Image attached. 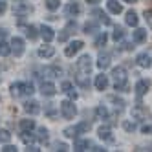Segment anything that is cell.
<instances>
[{
  "label": "cell",
  "mask_w": 152,
  "mask_h": 152,
  "mask_svg": "<svg viewBox=\"0 0 152 152\" xmlns=\"http://www.w3.org/2000/svg\"><path fill=\"white\" fill-rule=\"evenodd\" d=\"M94 84H95V88L97 90H106L108 88V75H104V73H101V75H95V81H94Z\"/></svg>",
  "instance_id": "9c48e42d"
},
{
  "label": "cell",
  "mask_w": 152,
  "mask_h": 152,
  "mask_svg": "<svg viewBox=\"0 0 152 152\" xmlns=\"http://www.w3.org/2000/svg\"><path fill=\"white\" fill-rule=\"evenodd\" d=\"M97 136H99L103 141H114V136H112V130L110 126H99V130H97Z\"/></svg>",
  "instance_id": "4fadbf2b"
},
{
  "label": "cell",
  "mask_w": 152,
  "mask_h": 152,
  "mask_svg": "<svg viewBox=\"0 0 152 152\" xmlns=\"http://www.w3.org/2000/svg\"><path fill=\"white\" fill-rule=\"evenodd\" d=\"M48 137H50V132H48V128L40 126V128L37 130V139H39V141H48Z\"/></svg>",
  "instance_id": "484cf974"
},
{
  "label": "cell",
  "mask_w": 152,
  "mask_h": 152,
  "mask_svg": "<svg viewBox=\"0 0 152 152\" xmlns=\"http://www.w3.org/2000/svg\"><path fill=\"white\" fill-rule=\"evenodd\" d=\"M55 150H61V152H66V150H68V145H66V143H55Z\"/></svg>",
  "instance_id": "f35d334b"
},
{
  "label": "cell",
  "mask_w": 152,
  "mask_h": 152,
  "mask_svg": "<svg viewBox=\"0 0 152 152\" xmlns=\"http://www.w3.org/2000/svg\"><path fill=\"white\" fill-rule=\"evenodd\" d=\"M123 37H125V31H123V28H121V26H115V28H114V33H112V39L117 42V40H121Z\"/></svg>",
  "instance_id": "83f0119b"
},
{
  "label": "cell",
  "mask_w": 152,
  "mask_h": 152,
  "mask_svg": "<svg viewBox=\"0 0 152 152\" xmlns=\"http://www.w3.org/2000/svg\"><path fill=\"white\" fill-rule=\"evenodd\" d=\"M132 115L136 117V119H141V117H145L147 115V110L141 104H136L134 108H132Z\"/></svg>",
  "instance_id": "603a6c76"
},
{
  "label": "cell",
  "mask_w": 152,
  "mask_h": 152,
  "mask_svg": "<svg viewBox=\"0 0 152 152\" xmlns=\"http://www.w3.org/2000/svg\"><path fill=\"white\" fill-rule=\"evenodd\" d=\"M40 37L44 39V42H51L55 39V31H53L50 26H40Z\"/></svg>",
  "instance_id": "7c38bea8"
},
{
  "label": "cell",
  "mask_w": 152,
  "mask_h": 152,
  "mask_svg": "<svg viewBox=\"0 0 152 152\" xmlns=\"http://www.w3.org/2000/svg\"><path fill=\"white\" fill-rule=\"evenodd\" d=\"M106 7H108V11L114 13V15L123 13V6H121V2H117V0H106Z\"/></svg>",
  "instance_id": "8fae6325"
},
{
  "label": "cell",
  "mask_w": 152,
  "mask_h": 152,
  "mask_svg": "<svg viewBox=\"0 0 152 152\" xmlns=\"http://www.w3.org/2000/svg\"><path fill=\"white\" fill-rule=\"evenodd\" d=\"M61 2L59 0H46V7L50 9V11H55V9H59Z\"/></svg>",
  "instance_id": "e575fe53"
},
{
  "label": "cell",
  "mask_w": 152,
  "mask_h": 152,
  "mask_svg": "<svg viewBox=\"0 0 152 152\" xmlns=\"http://www.w3.org/2000/svg\"><path fill=\"white\" fill-rule=\"evenodd\" d=\"M2 150H4V152H15V150H17V147H13V145H6Z\"/></svg>",
  "instance_id": "bcb514c9"
},
{
  "label": "cell",
  "mask_w": 152,
  "mask_h": 152,
  "mask_svg": "<svg viewBox=\"0 0 152 152\" xmlns=\"http://www.w3.org/2000/svg\"><path fill=\"white\" fill-rule=\"evenodd\" d=\"M148 88H150V81H147V79H139V81L136 83V86H134V90H136V95H137V97L145 95V94L148 92Z\"/></svg>",
  "instance_id": "52a82bcc"
},
{
  "label": "cell",
  "mask_w": 152,
  "mask_h": 152,
  "mask_svg": "<svg viewBox=\"0 0 152 152\" xmlns=\"http://www.w3.org/2000/svg\"><path fill=\"white\" fill-rule=\"evenodd\" d=\"M136 62H137V66L141 68H150L152 66V59L148 53H139V55L136 57Z\"/></svg>",
  "instance_id": "30bf717a"
},
{
  "label": "cell",
  "mask_w": 152,
  "mask_h": 152,
  "mask_svg": "<svg viewBox=\"0 0 152 152\" xmlns=\"http://www.w3.org/2000/svg\"><path fill=\"white\" fill-rule=\"evenodd\" d=\"M81 13V6L77 4V2H70L68 6H66V15L68 17H77Z\"/></svg>",
  "instance_id": "ac0fdd59"
},
{
  "label": "cell",
  "mask_w": 152,
  "mask_h": 152,
  "mask_svg": "<svg viewBox=\"0 0 152 152\" xmlns=\"http://www.w3.org/2000/svg\"><path fill=\"white\" fill-rule=\"evenodd\" d=\"M11 94H13V95H20V90H18V83H13V84H11Z\"/></svg>",
  "instance_id": "b9f144b4"
},
{
  "label": "cell",
  "mask_w": 152,
  "mask_h": 152,
  "mask_svg": "<svg viewBox=\"0 0 152 152\" xmlns=\"http://www.w3.org/2000/svg\"><path fill=\"white\" fill-rule=\"evenodd\" d=\"M83 46H84L83 40H72L70 44L64 48V55H66V57H73L75 53H79L83 50Z\"/></svg>",
  "instance_id": "277c9868"
},
{
  "label": "cell",
  "mask_w": 152,
  "mask_h": 152,
  "mask_svg": "<svg viewBox=\"0 0 152 152\" xmlns=\"http://www.w3.org/2000/svg\"><path fill=\"white\" fill-rule=\"evenodd\" d=\"M110 101H112V103H115V106H123V104H125L121 99H117V97H110Z\"/></svg>",
  "instance_id": "f6af8a7d"
},
{
  "label": "cell",
  "mask_w": 152,
  "mask_h": 152,
  "mask_svg": "<svg viewBox=\"0 0 152 152\" xmlns=\"http://www.w3.org/2000/svg\"><path fill=\"white\" fill-rule=\"evenodd\" d=\"M66 94H68V97H70V99H72V101H75V99H77V92H75L73 88H70V90H68Z\"/></svg>",
  "instance_id": "7bdbcfd3"
},
{
  "label": "cell",
  "mask_w": 152,
  "mask_h": 152,
  "mask_svg": "<svg viewBox=\"0 0 152 152\" xmlns=\"http://www.w3.org/2000/svg\"><path fill=\"white\" fill-rule=\"evenodd\" d=\"M132 39H134V42H137V44H141V42H145L147 40V29H143V28H137L134 33H132Z\"/></svg>",
  "instance_id": "9a60e30c"
},
{
  "label": "cell",
  "mask_w": 152,
  "mask_h": 152,
  "mask_svg": "<svg viewBox=\"0 0 152 152\" xmlns=\"http://www.w3.org/2000/svg\"><path fill=\"white\" fill-rule=\"evenodd\" d=\"M95 115L99 117V119H108V108L104 104H99L95 108Z\"/></svg>",
  "instance_id": "cb8c5ba5"
},
{
  "label": "cell",
  "mask_w": 152,
  "mask_h": 152,
  "mask_svg": "<svg viewBox=\"0 0 152 152\" xmlns=\"http://www.w3.org/2000/svg\"><path fill=\"white\" fill-rule=\"evenodd\" d=\"M75 128H77L79 134H84V132H88V130H90V123H88V121H83V123H79Z\"/></svg>",
  "instance_id": "836d02e7"
},
{
  "label": "cell",
  "mask_w": 152,
  "mask_h": 152,
  "mask_svg": "<svg viewBox=\"0 0 152 152\" xmlns=\"http://www.w3.org/2000/svg\"><path fill=\"white\" fill-rule=\"evenodd\" d=\"M83 29H84V33H86V35H88V33H95V31H97V24L90 20V22H86V24L83 26Z\"/></svg>",
  "instance_id": "1f68e13d"
},
{
  "label": "cell",
  "mask_w": 152,
  "mask_h": 152,
  "mask_svg": "<svg viewBox=\"0 0 152 152\" xmlns=\"http://www.w3.org/2000/svg\"><path fill=\"white\" fill-rule=\"evenodd\" d=\"M123 50H126V51H128V50H134V46L130 44V42H126V44H123Z\"/></svg>",
  "instance_id": "c3c4849f"
},
{
  "label": "cell",
  "mask_w": 152,
  "mask_h": 152,
  "mask_svg": "<svg viewBox=\"0 0 152 152\" xmlns=\"http://www.w3.org/2000/svg\"><path fill=\"white\" fill-rule=\"evenodd\" d=\"M92 143L88 139H79V141H75L73 143V150H77V152H83V150H88V147H90Z\"/></svg>",
  "instance_id": "7402d4cb"
},
{
  "label": "cell",
  "mask_w": 152,
  "mask_h": 152,
  "mask_svg": "<svg viewBox=\"0 0 152 152\" xmlns=\"http://www.w3.org/2000/svg\"><path fill=\"white\" fill-rule=\"evenodd\" d=\"M141 132H143V134H148V136H152V125H145V126H141Z\"/></svg>",
  "instance_id": "ab89813d"
},
{
  "label": "cell",
  "mask_w": 152,
  "mask_h": 152,
  "mask_svg": "<svg viewBox=\"0 0 152 152\" xmlns=\"http://www.w3.org/2000/svg\"><path fill=\"white\" fill-rule=\"evenodd\" d=\"M123 2H128V4H136L137 0H123Z\"/></svg>",
  "instance_id": "816d5d0a"
},
{
  "label": "cell",
  "mask_w": 152,
  "mask_h": 152,
  "mask_svg": "<svg viewBox=\"0 0 152 152\" xmlns=\"http://www.w3.org/2000/svg\"><path fill=\"white\" fill-rule=\"evenodd\" d=\"M40 94H42V95H46V97L55 95V94H57L55 84L50 83V81H42V84H40Z\"/></svg>",
  "instance_id": "ba28073f"
},
{
  "label": "cell",
  "mask_w": 152,
  "mask_h": 152,
  "mask_svg": "<svg viewBox=\"0 0 152 152\" xmlns=\"http://www.w3.org/2000/svg\"><path fill=\"white\" fill-rule=\"evenodd\" d=\"M77 68H79V72L90 73V70H92V57L90 55H81L79 61H77Z\"/></svg>",
  "instance_id": "5b68a950"
},
{
  "label": "cell",
  "mask_w": 152,
  "mask_h": 152,
  "mask_svg": "<svg viewBox=\"0 0 152 152\" xmlns=\"http://www.w3.org/2000/svg\"><path fill=\"white\" fill-rule=\"evenodd\" d=\"M61 114H62V117H66V119H73L75 115H77V106L73 104L72 99L61 103Z\"/></svg>",
  "instance_id": "7a4b0ae2"
},
{
  "label": "cell",
  "mask_w": 152,
  "mask_h": 152,
  "mask_svg": "<svg viewBox=\"0 0 152 152\" xmlns=\"http://www.w3.org/2000/svg\"><path fill=\"white\" fill-rule=\"evenodd\" d=\"M26 35H28V39L35 40V39L39 37V33H37V28H35V26H26Z\"/></svg>",
  "instance_id": "d6a6232c"
},
{
  "label": "cell",
  "mask_w": 152,
  "mask_h": 152,
  "mask_svg": "<svg viewBox=\"0 0 152 152\" xmlns=\"http://www.w3.org/2000/svg\"><path fill=\"white\" fill-rule=\"evenodd\" d=\"M62 134L66 136V137H77L79 136V132H77V128H75V126H66V128L62 130Z\"/></svg>",
  "instance_id": "4dcf8cb0"
},
{
  "label": "cell",
  "mask_w": 152,
  "mask_h": 152,
  "mask_svg": "<svg viewBox=\"0 0 152 152\" xmlns=\"http://www.w3.org/2000/svg\"><path fill=\"white\" fill-rule=\"evenodd\" d=\"M143 17H145V20H147V26L152 29V9H145Z\"/></svg>",
  "instance_id": "8d00e7d4"
},
{
  "label": "cell",
  "mask_w": 152,
  "mask_h": 152,
  "mask_svg": "<svg viewBox=\"0 0 152 152\" xmlns=\"http://www.w3.org/2000/svg\"><path fill=\"white\" fill-rule=\"evenodd\" d=\"M92 15H94V17H97V18H99V22H103L104 26H110V24H112V20H110V17H106V13H103L101 9H94V11H92Z\"/></svg>",
  "instance_id": "d6986e66"
},
{
  "label": "cell",
  "mask_w": 152,
  "mask_h": 152,
  "mask_svg": "<svg viewBox=\"0 0 152 152\" xmlns=\"http://www.w3.org/2000/svg\"><path fill=\"white\" fill-rule=\"evenodd\" d=\"M13 13H17V15H29V13H33V6H31L29 2L17 0V2H13Z\"/></svg>",
  "instance_id": "3957f363"
},
{
  "label": "cell",
  "mask_w": 152,
  "mask_h": 152,
  "mask_svg": "<svg viewBox=\"0 0 152 152\" xmlns=\"http://www.w3.org/2000/svg\"><path fill=\"white\" fill-rule=\"evenodd\" d=\"M86 75L88 73H84V72H79V75H77V83L83 86V88H88V84H90V81L86 79Z\"/></svg>",
  "instance_id": "f546056e"
},
{
  "label": "cell",
  "mask_w": 152,
  "mask_h": 152,
  "mask_svg": "<svg viewBox=\"0 0 152 152\" xmlns=\"http://www.w3.org/2000/svg\"><path fill=\"white\" fill-rule=\"evenodd\" d=\"M18 90H20V95H31L35 92V86L31 83H18Z\"/></svg>",
  "instance_id": "e0dca14e"
},
{
  "label": "cell",
  "mask_w": 152,
  "mask_h": 152,
  "mask_svg": "<svg viewBox=\"0 0 152 152\" xmlns=\"http://www.w3.org/2000/svg\"><path fill=\"white\" fill-rule=\"evenodd\" d=\"M106 40H108V35H106L104 31H103V33H99V35L95 37V46H97V48L104 46V44H106Z\"/></svg>",
  "instance_id": "f1b7e54d"
},
{
  "label": "cell",
  "mask_w": 152,
  "mask_h": 152,
  "mask_svg": "<svg viewBox=\"0 0 152 152\" xmlns=\"http://www.w3.org/2000/svg\"><path fill=\"white\" fill-rule=\"evenodd\" d=\"M40 148H37V147H33V145H31V147H28V152H39Z\"/></svg>",
  "instance_id": "681fc988"
},
{
  "label": "cell",
  "mask_w": 152,
  "mask_h": 152,
  "mask_svg": "<svg viewBox=\"0 0 152 152\" xmlns=\"http://www.w3.org/2000/svg\"><path fill=\"white\" fill-rule=\"evenodd\" d=\"M68 39V29H62V33L59 35V40H66Z\"/></svg>",
  "instance_id": "7dc6e473"
},
{
  "label": "cell",
  "mask_w": 152,
  "mask_h": 152,
  "mask_svg": "<svg viewBox=\"0 0 152 152\" xmlns=\"http://www.w3.org/2000/svg\"><path fill=\"white\" fill-rule=\"evenodd\" d=\"M11 51L15 53V57H20L24 53V40L20 37H13L11 39Z\"/></svg>",
  "instance_id": "8992f818"
},
{
  "label": "cell",
  "mask_w": 152,
  "mask_h": 152,
  "mask_svg": "<svg viewBox=\"0 0 152 152\" xmlns=\"http://www.w3.org/2000/svg\"><path fill=\"white\" fill-rule=\"evenodd\" d=\"M35 128V119H22L20 121V130H33Z\"/></svg>",
  "instance_id": "d4e9b609"
},
{
  "label": "cell",
  "mask_w": 152,
  "mask_h": 152,
  "mask_svg": "<svg viewBox=\"0 0 152 152\" xmlns=\"http://www.w3.org/2000/svg\"><path fill=\"white\" fill-rule=\"evenodd\" d=\"M86 2H88V4H92V6H95V4H99L101 0H86Z\"/></svg>",
  "instance_id": "f907efd6"
},
{
  "label": "cell",
  "mask_w": 152,
  "mask_h": 152,
  "mask_svg": "<svg viewBox=\"0 0 152 152\" xmlns=\"http://www.w3.org/2000/svg\"><path fill=\"white\" fill-rule=\"evenodd\" d=\"M112 77H114V83H115V90L117 92H128V83H126V72L125 68L117 66L112 70Z\"/></svg>",
  "instance_id": "6da1fadb"
},
{
  "label": "cell",
  "mask_w": 152,
  "mask_h": 152,
  "mask_svg": "<svg viewBox=\"0 0 152 152\" xmlns=\"http://www.w3.org/2000/svg\"><path fill=\"white\" fill-rule=\"evenodd\" d=\"M123 128L126 130V132H134V130H136V123L134 121H123Z\"/></svg>",
  "instance_id": "74e56055"
},
{
  "label": "cell",
  "mask_w": 152,
  "mask_h": 152,
  "mask_svg": "<svg viewBox=\"0 0 152 152\" xmlns=\"http://www.w3.org/2000/svg\"><path fill=\"white\" fill-rule=\"evenodd\" d=\"M39 57H42V59H50V57H53L55 55V48L53 46H42V48H39Z\"/></svg>",
  "instance_id": "5bb4252c"
},
{
  "label": "cell",
  "mask_w": 152,
  "mask_h": 152,
  "mask_svg": "<svg viewBox=\"0 0 152 152\" xmlns=\"http://www.w3.org/2000/svg\"><path fill=\"white\" fill-rule=\"evenodd\" d=\"M9 53H11V46H9L7 42L0 40V55H2V57H7Z\"/></svg>",
  "instance_id": "4316f807"
},
{
  "label": "cell",
  "mask_w": 152,
  "mask_h": 152,
  "mask_svg": "<svg viewBox=\"0 0 152 152\" xmlns=\"http://www.w3.org/2000/svg\"><path fill=\"white\" fill-rule=\"evenodd\" d=\"M97 66H99L101 70H106L108 66H110V55H108V53H101L99 59H97Z\"/></svg>",
  "instance_id": "44dd1931"
},
{
  "label": "cell",
  "mask_w": 152,
  "mask_h": 152,
  "mask_svg": "<svg viewBox=\"0 0 152 152\" xmlns=\"http://www.w3.org/2000/svg\"><path fill=\"white\" fill-rule=\"evenodd\" d=\"M24 110L28 114H31V115H35V114L40 112V106H39L37 101H28V103H24Z\"/></svg>",
  "instance_id": "2e32d148"
},
{
  "label": "cell",
  "mask_w": 152,
  "mask_h": 152,
  "mask_svg": "<svg viewBox=\"0 0 152 152\" xmlns=\"http://www.w3.org/2000/svg\"><path fill=\"white\" fill-rule=\"evenodd\" d=\"M11 141V134L7 130H0V143H9Z\"/></svg>",
  "instance_id": "d590c367"
},
{
  "label": "cell",
  "mask_w": 152,
  "mask_h": 152,
  "mask_svg": "<svg viewBox=\"0 0 152 152\" xmlns=\"http://www.w3.org/2000/svg\"><path fill=\"white\" fill-rule=\"evenodd\" d=\"M6 9H7V4L4 2V0H0V17L6 13Z\"/></svg>",
  "instance_id": "ee69618b"
},
{
  "label": "cell",
  "mask_w": 152,
  "mask_h": 152,
  "mask_svg": "<svg viewBox=\"0 0 152 152\" xmlns=\"http://www.w3.org/2000/svg\"><path fill=\"white\" fill-rule=\"evenodd\" d=\"M61 88H62V92H68L70 88H73V86H72V83H70V81H64V83L61 84Z\"/></svg>",
  "instance_id": "60d3db41"
},
{
  "label": "cell",
  "mask_w": 152,
  "mask_h": 152,
  "mask_svg": "<svg viewBox=\"0 0 152 152\" xmlns=\"http://www.w3.org/2000/svg\"><path fill=\"white\" fill-rule=\"evenodd\" d=\"M125 22H126L128 26L136 28V26H137V22H139V17H137V13H136V11H128V13H126V17H125Z\"/></svg>",
  "instance_id": "ffe728a7"
}]
</instances>
